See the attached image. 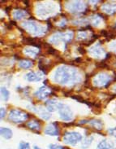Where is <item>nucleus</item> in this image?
I'll use <instances>...</instances> for the list:
<instances>
[{
	"label": "nucleus",
	"mask_w": 116,
	"mask_h": 149,
	"mask_svg": "<svg viewBox=\"0 0 116 149\" xmlns=\"http://www.w3.org/2000/svg\"><path fill=\"white\" fill-rule=\"evenodd\" d=\"M27 126L32 130H40V124L37 121H31L27 124Z\"/></svg>",
	"instance_id": "dca6fc26"
},
{
	"label": "nucleus",
	"mask_w": 116,
	"mask_h": 149,
	"mask_svg": "<svg viewBox=\"0 0 116 149\" xmlns=\"http://www.w3.org/2000/svg\"><path fill=\"white\" fill-rule=\"evenodd\" d=\"M64 142L67 144L76 145L82 140V135L78 132H66L64 135Z\"/></svg>",
	"instance_id": "f03ea898"
},
{
	"label": "nucleus",
	"mask_w": 116,
	"mask_h": 149,
	"mask_svg": "<svg viewBox=\"0 0 116 149\" xmlns=\"http://www.w3.org/2000/svg\"><path fill=\"white\" fill-rule=\"evenodd\" d=\"M59 104V103H57L56 101L54 100H50L46 102V108H47V109H48L49 111H50V112H53V111L58 109Z\"/></svg>",
	"instance_id": "9d476101"
},
{
	"label": "nucleus",
	"mask_w": 116,
	"mask_h": 149,
	"mask_svg": "<svg viewBox=\"0 0 116 149\" xmlns=\"http://www.w3.org/2000/svg\"><path fill=\"white\" fill-rule=\"evenodd\" d=\"M45 134H48V135H51V136H55V135H59V130L58 125H56V123L54 124H50L49 125L46 130H45Z\"/></svg>",
	"instance_id": "0eeeda50"
},
{
	"label": "nucleus",
	"mask_w": 116,
	"mask_h": 149,
	"mask_svg": "<svg viewBox=\"0 0 116 149\" xmlns=\"http://www.w3.org/2000/svg\"><path fill=\"white\" fill-rule=\"evenodd\" d=\"M90 51L93 55L96 57H100L102 56V54H104V51L101 47L100 44H96L95 46L92 47Z\"/></svg>",
	"instance_id": "1a4fd4ad"
},
{
	"label": "nucleus",
	"mask_w": 116,
	"mask_h": 149,
	"mask_svg": "<svg viewBox=\"0 0 116 149\" xmlns=\"http://www.w3.org/2000/svg\"><path fill=\"white\" fill-rule=\"evenodd\" d=\"M13 15H14V17L17 19V20H20V19H22L23 17L25 16V13L23 11H21V10H18V11H16V12L13 13Z\"/></svg>",
	"instance_id": "aec40b11"
},
{
	"label": "nucleus",
	"mask_w": 116,
	"mask_h": 149,
	"mask_svg": "<svg viewBox=\"0 0 116 149\" xmlns=\"http://www.w3.org/2000/svg\"><path fill=\"white\" fill-rule=\"evenodd\" d=\"M5 113H6V110L3 108H1V118H3Z\"/></svg>",
	"instance_id": "a878e982"
},
{
	"label": "nucleus",
	"mask_w": 116,
	"mask_h": 149,
	"mask_svg": "<svg viewBox=\"0 0 116 149\" xmlns=\"http://www.w3.org/2000/svg\"><path fill=\"white\" fill-rule=\"evenodd\" d=\"M28 118L27 113H24L19 110H12L9 113V119H11L14 122H22Z\"/></svg>",
	"instance_id": "20e7f679"
},
{
	"label": "nucleus",
	"mask_w": 116,
	"mask_h": 149,
	"mask_svg": "<svg viewBox=\"0 0 116 149\" xmlns=\"http://www.w3.org/2000/svg\"><path fill=\"white\" fill-rule=\"evenodd\" d=\"M102 11L106 12L107 14H113L116 12V5H110V4H105L102 6Z\"/></svg>",
	"instance_id": "f8f14e48"
},
{
	"label": "nucleus",
	"mask_w": 116,
	"mask_h": 149,
	"mask_svg": "<svg viewBox=\"0 0 116 149\" xmlns=\"http://www.w3.org/2000/svg\"><path fill=\"white\" fill-rule=\"evenodd\" d=\"M25 28L27 29L28 30H29L30 32L34 33V34H41L44 33V29L41 26H39L38 24H36L33 21H28L26 23L23 24Z\"/></svg>",
	"instance_id": "423d86ee"
},
{
	"label": "nucleus",
	"mask_w": 116,
	"mask_h": 149,
	"mask_svg": "<svg viewBox=\"0 0 116 149\" xmlns=\"http://www.w3.org/2000/svg\"><path fill=\"white\" fill-rule=\"evenodd\" d=\"M26 78L29 81H38L41 79V76L38 73H34V72H30L26 75Z\"/></svg>",
	"instance_id": "9b49d317"
},
{
	"label": "nucleus",
	"mask_w": 116,
	"mask_h": 149,
	"mask_svg": "<svg viewBox=\"0 0 116 149\" xmlns=\"http://www.w3.org/2000/svg\"><path fill=\"white\" fill-rule=\"evenodd\" d=\"M109 134H111V135L114 136V137H116V127L109 130Z\"/></svg>",
	"instance_id": "393cba45"
},
{
	"label": "nucleus",
	"mask_w": 116,
	"mask_h": 149,
	"mask_svg": "<svg viewBox=\"0 0 116 149\" xmlns=\"http://www.w3.org/2000/svg\"><path fill=\"white\" fill-rule=\"evenodd\" d=\"M35 111L39 113V115H40L41 117H42V118H44V119H46V120H48L49 118L50 117V116H51L50 113L46 112L44 109H42V108H41V107H39L38 109H35Z\"/></svg>",
	"instance_id": "2eb2a0df"
},
{
	"label": "nucleus",
	"mask_w": 116,
	"mask_h": 149,
	"mask_svg": "<svg viewBox=\"0 0 116 149\" xmlns=\"http://www.w3.org/2000/svg\"><path fill=\"white\" fill-rule=\"evenodd\" d=\"M58 110L59 113L60 117L64 121H71L72 119V112L68 105L59 103L58 106Z\"/></svg>",
	"instance_id": "7ed1b4c3"
},
{
	"label": "nucleus",
	"mask_w": 116,
	"mask_h": 149,
	"mask_svg": "<svg viewBox=\"0 0 116 149\" xmlns=\"http://www.w3.org/2000/svg\"><path fill=\"white\" fill-rule=\"evenodd\" d=\"M97 149H113V146L110 143H109L107 140L104 139L98 143Z\"/></svg>",
	"instance_id": "ddd939ff"
},
{
	"label": "nucleus",
	"mask_w": 116,
	"mask_h": 149,
	"mask_svg": "<svg viewBox=\"0 0 116 149\" xmlns=\"http://www.w3.org/2000/svg\"><path fill=\"white\" fill-rule=\"evenodd\" d=\"M19 149H30V146L27 142H20L19 144Z\"/></svg>",
	"instance_id": "4be33fe9"
},
{
	"label": "nucleus",
	"mask_w": 116,
	"mask_h": 149,
	"mask_svg": "<svg viewBox=\"0 0 116 149\" xmlns=\"http://www.w3.org/2000/svg\"><path fill=\"white\" fill-rule=\"evenodd\" d=\"M1 135L6 139H10L12 137V131L8 128H1Z\"/></svg>",
	"instance_id": "4468645a"
},
{
	"label": "nucleus",
	"mask_w": 116,
	"mask_h": 149,
	"mask_svg": "<svg viewBox=\"0 0 116 149\" xmlns=\"http://www.w3.org/2000/svg\"><path fill=\"white\" fill-rule=\"evenodd\" d=\"M110 81V76L106 73H101L94 78L93 83L97 86H107Z\"/></svg>",
	"instance_id": "39448f33"
},
{
	"label": "nucleus",
	"mask_w": 116,
	"mask_h": 149,
	"mask_svg": "<svg viewBox=\"0 0 116 149\" xmlns=\"http://www.w3.org/2000/svg\"><path fill=\"white\" fill-rule=\"evenodd\" d=\"M1 93H2V97L5 101H8L9 99V91L5 87L1 88Z\"/></svg>",
	"instance_id": "412c9836"
},
{
	"label": "nucleus",
	"mask_w": 116,
	"mask_h": 149,
	"mask_svg": "<svg viewBox=\"0 0 116 149\" xmlns=\"http://www.w3.org/2000/svg\"><path fill=\"white\" fill-rule=\"evenodd\" d=\"M50 95H51V91L47 87H46V86L41 87L37 91V92L36 93V96L38 97L40 100H44V99L47 98Z\"/></svg>",
	"instance_id": "6e6552de"
},
{
	"label": "nucleus",
	"mask_w": 116,
	"mask_h": 149,
	"mask_svg": "<svg viewBox=\"0 0 116 149\" xmlns=\"http://www.w3.org/2000/svg\"><path fill=\"white\" fill-rule=\"evenodd\" d=\"M19 66L22 69H29L32 66V63L29 61H21L19 63Z\"/></svg>",
	"instance_id": "f3484780"
},
{
	"label": "nucleus",
	"mask_w": 116,
	"mask_h": 149,
	"mask_svg": "<svg viewBox=\"0 0 116 149\" xmlns=\"http://www.w3.org/2000/svg\"><path fill=\"white\" fill-rule=\"evenodd\" d=\"M50 149H66L64 147L60 145H56V144H50L49 146Z\"/></svg>",
	"instance_id": "b1692460"
},
{
	"label": "nucleus",
	"mask_w": 116,
	"mask_h": 149,
	"mask_svg": "<svg viewBox=\"0 0 116 149\" xmlns=\"http://www.w3.org/2000/svg\"><path fill=\"white\" fill-rule=\"evenodd\" d=\"M34 149H41V148H37V146H35V147H34Z\"/></svg>",
	"instance_id": "bb28decb"
},
{
	"label": "nucleus",
	"mask_w": 116,
	"mask_h": 149,
	"mask_svg": "<svg viewBox=\"0 0 116 149\" xmlns=\"http://www.w3.org/2000/svg\"><path fill=\"white\" fill-rule=\"evenodd\" d=\"M25 52H26V54H27L28 56H36L37 54L36 51H34V50L32 48H29L28 49V50H26Z\"/></svg>",
	"instance_id": "5701e85b"
},
{
	"label": "nucleus",
	"mask_w": 116,
	"mask_h": 149,
	"mask_svg": "<svg viewBox=\"0 0 116 149\" xmlns=\"http://www.w3.org/2000/svg\"><path fill=\"white\" fill-rule=\"evenodd\" d=\"M93 139V137H88L86 138V139H84V142H83V143H82V148H88V147L90 146V144L92 143Z\"/></svg>",
	"instance_id": "6ab92c4d"
},
{
	"label": "nucleus",
	"mask_w": 116,
	"mask_h": 149,
	"mask_svg": "<svg viewBox=\"0 0 116 149\" xmlns=\"http://www.w3.org/2000/svg\"><path fill=\"white\" fill-rule=\"evenodd\" d=\"M86 122H88V123H90L91 125H93L94 127H96L97 129L101 130L102 129V126H103V124H102V122L100 120H93L91 121H87Z\"/></svg>",
	"instance_id": "a211bd4d"
},
{
	"label": "nucleus",
	"mask_w": 116,
	"mask_h": 149,
	"mask_svg": "<svg viewBox=\"0 0 116 149\" xmlns=\"http://www.w3.org/2000/svg\"><path fill=\"white\" fill-rule=\"evenodd\" d=\"M78 79H80L78 72L73 68L60 67L55 74V80L60 84H74Z\"/></svg>",
	"instance_id": "f257e3e1"
}]
</instances>
